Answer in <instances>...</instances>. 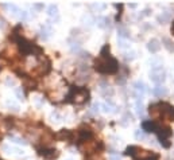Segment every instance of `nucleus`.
Here are the masks:
<instances>
[{
    "label": "nucleus",
    "mask_w": 174,
    "mask_h": 160,
    "mask_svg": "<svg viewBox=\"0 0 174 160\" xmlns=\"http://www.w3.org/2000/svg\"><path fill=\"white\" fill-rule=\"evenodd\" d=\"M95 69L99 73L103 74H113L119 69V63L110 54V46L105 45L101 49L100 55L97 56V59L95 61Z\"/></svg>",
    "instance_id": "obj_1"
},
{
    "label": "nucleus",
    "mask_w": 174,
    "mask_h": 160,
    "mask_svg": "<svg viewBox=\"0 0 174 160\" xmlns=\"http://www.w3.org/2000/svg\"><path fill=\"white\" fill-rule=\"evenodd\" d=\"M150 114L154 118H163L167 121H174V106L166 102L153 104L150 105Z\"/></svg>",
    "instance_id": "obj_2"
},
{
    "label": "nucleus",
    "mask_w": 174,
    "mask_h": 160,
    "mask_svg": "<svg viewBox=\"0 0 174 160\" xmlns=\"http://www.w3.org/2000/svg\"><path fill=\"white\" fill-rule=\"evenodd\" d=\"M68 98H70L69 101L77 104V105H81V104L88 101L89 92L86 89H84V87H72V90H70Z\"/></svg>",
    "instance_id": "obj_3"
},
{
    "label": "nucleus",
    "mask_w": 174,
    "mask_h": 160,
    "mask_svg": "<svg viewBox=\"0 0 174 160\" xmlns=\"http://www.w3.org/2000/svg\"><path fill=\"white\" fill-rule=\"evenodd\" d=\"M155 132L158 133V137H159V140H161V144H162L165 148H169L170 147L169 137L172 136V129H170V127L162 125V127H158Z\"/></svg>",
    "instance_id": "obj_4"
},
{
    "label": "nucleus",
    "mask_w": 174,
    "mask_h": 160,
    "mask_svg": "<svg viewBox=\"0 0 174 160\" xmlns=\"http://www.w3.org/2000/svg\"><path fill=\"white\" fill-rule=\"evenodd\" d=\"M150 78L151 81H153L154 83L159 85L165 81V78H166V71H165V69L162 66H158V67H153L150 71Z\"/></svg>",
    "instance_id": "obj_5"
},
{
    "label": "nucleus",
    "mask_w": 174,
    "mask_h": 160,
    "mask_svg": "<svg viewBox=\"0 0 174 160\" xmlns=\"http://www.w3.org/2000/svg\"><path fill=\"white\" fill-rule=\"evenodd\" d=\"M39 155L43 156L45 159H54L58 156V152L54 148H42L39 149Z\"/></svg>",
    "instance_id": "obj_6"
},
{
    "label": "nucleus",
    "mask_w": 174,
    "mask_h": 160,
    "mask_svg": "<svg viewBox=\"0 0 174 160\" xmlns=\"http://www.w3.org/2000/svg\"><path fill=\"white\" fill-rule=\"evenodd\" d=\"M147 49L150 53H153V54H155V53H158L161 50V42L158 39H155V38H153V39L148 40L147 43Z\"/></svg>",
    "instance_id": "obj_7"
},
{
    "label": "nucleus",
    "mask_w": 174,
    "mask_h": 160,
    "mask_svg": "<svg viewBox=\"0 0 174 160\" xmlns=\"http://www.w3.org/2000/svg\"><path fill=\"white\" fill-rule=\"evenodd\" d=\"M134 89H135V92L138 93V97H141L142 98V96L146 93V83L144 82H142V81H136V82H134Z\"/></svg>",
    "instance_id": "obj_8"
},
{
    "label": "nucleus",
    "mask_w": 174,
    "mask_h": 160,
    "mask_svg": "<svg viewBox=\"0 0 174 160\" xmlns=\"http://www.w3.org/2000/svg\"><path fill=\"white\" fill-rule=\"evenodd\" d=\"M158 128V125L154 121H143L142 122V131L143 132H155Z\"/></svg>",
    "instance_id": "obj_9"
},
{
    "label": "nucleus",
    "mask_w": 174,
    "mask_h": 160,
    "mask_svg": "<svg viewBox=\"0 0 174 160\" xmlns=\"http://www.w3.org/2000/svg\"><path fill=\"white\" fill-rule=\"evenodd\" d=\"M153 93H154L157 97H163V96H166V94L169 93V89H167L166 86H163V85H158V86L154 87Z\"/></svg>",
    "instance_id": "obj_10"
},
{
    "label": "nucleus",
    "mask_w": 174,
    "mask_h": 160,
    "mask_svg": "<svg viewBox=\"0 0 174 160\" xmlns=\"http://www.w3.org/2000/svg\"><path fill=\"white\" fill-rule=\"evenodd\" d=\"M47 14H49V16L50 18H55V20H58V8H57V5H54V4H50L49 5V8H47Z\"/></svg>",
    "instance_id": "obj_11"
},
{
    "label": "nucleus",
    "mask_w": 174,
    "mask_h": 160,
    "mask_svg": "<svg viewBox=\"0 0 174 160\" xmlns=\"http://www.w3.org/2000/svg\"><path fill=\"white\" fill-rule=\"evenodd\" d=\"M57 137L60 140H69V139H72V133H70L69 131H65L64 129V131H61L60 133L57 134Z\"/></svg>",
    "instance_id": "obj_12"
},
{
    "label": "nucleus",
    "mask_w": 174,
    "mask_h": 160,
    "mask_svg": "<svg viewBox=\"0 0 174 160\" xmlns=\"http://www.w3.org/2000/svg\"><path fill=\"white\" fill-rule=\"evenodd\" d=\"M100 106L103 108V112H105V113H112L113 112V108L111 105H108V104H103Z\"/></svg>",
    "instance_id": "obj_13"
},
{
    "label": "nucleus",
    "mask_w": 174,
    "mask_h": 160,
    "mask_svg": "<svg viewBox=\"0 0 174 160\" xmlns=\"http://www.w3.org/2000/svg\"><path fill=\"white\" fill-rule=\"evenodd\" d=\"M117 32H119V36L120 38H128V32H127V30L126 28H123V27H120L119 30H117Z\"/></svg>",
    "instance_id": "obj_14"
},
{
    "label": "nucleus",
    "mask_w": 174,
    "mask_h": 160,
    "mask_svg": "<svg viewBox=\"0 0 174 160\" xmlns=\"http://www.w3.org/2000/svg\"><path fill=\"white\" fill-rule=\"evenodd\" d=\"M158 159H159V156H158L157 153H153V152H151L150 155H147V156H146V158L141 159V160H158Z\"/></svg>",
    "instance_id": "obj_15"
},
{
    "label": "nucleus",
    "mask_w": 174,
    "mask_h": 160,
    "mask_svg": "<svg viewBox=\"0 0 174 160\" xmlns=\"http://www.w3.org/2000/svg\"><path fill=\"white\" fill-rule=\"evenodd\" d=\"M136 113H138V114H143V105H142V101L141 102H136Z\"/></svg>",
    "instance_id": "obj_16"
},
{
    "label": "nucleus",
    "mask_w": 174,
    "mask_h": 160,
    "mask_svg": "<svg viewBox=\"0 0 174 160\" xmlns=\"http://www.w3.org/2000/svg\"><path fill=\"white\" fill-rule=\"evenodd\" d=\"M135 137L136 139H144V133H143V131H141V129H138V131H135Z\"/></svg>",
    "instance_id": "obj_17"
},
{
    "label": "nucleus",
    "mask_w": 174,
    "mask_h": 160,
    "mask_svg": "<svg viewBox=\"0 0 174 160\" xmlns=\"http://www.w3.org/2000/svg\"><path fill=\"white\" fill-rule=\"evenodd\" d=\"M99 108H100V104H93V112H99Z\"/></svg>",
    "instance_id": "obj_18"
},
{
    "label": "nucleus",
    "mask_w": 174,
    "mask_h": 160,
    "mask_svg": "<svg viewBox=\"0 0 174 160\" xmlns=\"http://www.w3.org/2000/svg\"><path fill=\"white\" fill-rule=\"evenodd\" d=\"M16 94H18V97H19V98H20V100H22V98H23V94H22V93H20V90H19V89H16Z\"/></svg>",
    "instance_id": "obj_19"
},
{
    "label": "nucleus",
    "mask_w": 174,
    "mask_h": 160,
    "mask_svg": "<svg viewBox=\"0 0 174 160\" xmlns=\"http://www.w3.org/2000/svg\"><path fill=\"white\" fill-rule=\"evenodd\" d=\"M172 32L174 34V22H173V26H172Z\"/></svg>",
    "instance_id": "obj_20"
},
{
    "label": "nucleus",
    "mask_w": 174,
    "mask_h": 160,
    "mask_svg": "<svg viewBox=\"0 0 174 160\" xmlns=\"http://www.w3.org/2000/svg\"><path fill=\"white\" fill-rule=\"evenodd\" d=\"M111 160H120L119 158H111Z\"/></svg>",
    "instance_id": "obj_21"
},
{
    "label": "nucleus",
    "mask_w": 174,
    "mask_h": 160,
    "mask_svg": "<svg viewBox=\"0 0 174 160\" xmlns=\"http://www.w3.org/2000/svg\"><path fill=\"white\" fill-rule=\"evenodd\" d=\"M66 160H72V159H66Z\"/></svg>",
    "instance_id": "obj_22"
}]
</instances>
